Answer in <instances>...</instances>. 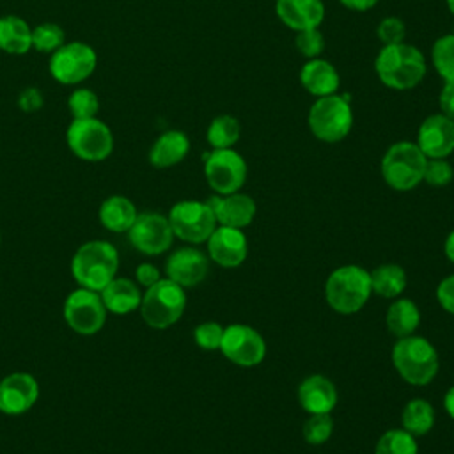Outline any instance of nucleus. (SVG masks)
<instances>
[{
  "label": "nucleus",
  "mask_w": 454,
  "mask_h": 454,
  "mask_svg": "<svg viewBox=\"0 0 454 454\" xmlns=\"http://www.w3.org/2000/svg\"><path fill=\"white\" fill-rule=\"evenodd\" d=\"M374 71L385 87L410 90L424 80L427 64L419 48L408 43H399L381 46L374 60Z\"/></svg>",
  "instance_id": "nucleus-1"
},
{
  "label": "nucleus",
  "mask_w": 454,
  "mask_h": 454,
  "mask_svg": "<svg viewBox=\"0 0 454 454\" xmlns=\"http://www.w3.org/2000/svg\"><path fill=\"white\" fill-rule=\"evenodd\" d=\"M119 268V254L108 241L96 239L83 243L73 255L71 273L74 280L90 291H101L115 278Z\"/></svg>",
  "instance_id": "nucleus-2"
},
{
  "label": "nucleus",
  "mask_w": 454,
  "mask_h": 454,
  "mask_svg": "<svg viewBox=\"0 0 454 454\" xmlns=\"http://www.w3.org/2000/svg\"><path fill=\"white\" fill-rule=\"evenodd\" d=\"M372 293L371 273L356 264H346L333 270L325 284L328 305L339 314H355Z\"/></svg>",
  "instance_id": "nucleus-3"
},
{
  "label": "nucleus",
  "mask_w": 454,
  "mask_h": 454,
  "mask_svg": "<svg viewBox=\"0 0 454 454\" xmlns=\"http://www.w3.org/2000/svg\"><path fill=\"white\" fill-rule=\"evenodd\" d=\"M392 362L404 381L419 387L433 381L440 367L434 346L419 335L399 339L392 348Z\"/></svg>",
  "instance_id": "nucleus-4"
},
{
  "label": "nucleus",
  "mask_w": 454,
  "mask_h": 454,
  "mask_svg": "<svg viewBox=\"0 0 454 454\" xmlns=\"http://www.w3.org/2000/svg\"><path fill=\"white\" fill-rule=\"evenodd\" d=\"M312 135L326 144H335L346 138L353 126V110L349 101L340 94L316 98L307 115Z\"/></svg>",
  "instance_id": "nucleus-5"
},
{
  "label": "nucleus",
  "mask_w": 454,
  "mask_h": 454,
  "mask_svg": "<svg viewBox=\"0 0 454 454\" xmlns=\"http://www.w3.org/2000/svg\"><path fill=\"white\" fill-rule=\"evenodd\" d=\"M427 158L415 142L401 140L392 144L381 158V176L385 183L397 190H413L424 177Z\"/></svg>",
  "instance_id": "nucleus-6"
},
{
  "label": "nucleus",
  "mask_w": 454,
  "mask_h": 454,
  "mask_svg": "<svg viewBox=\"0 0 454 454\" xmlns=\"http://www.w3.org/2000/svg\"><path fill=\"white\" fill-rule=\"evenodd\" d=\"M186 307L184 289L170 278H160L147 287L140 301L142 319L153 328H168L183 316Z\"/></svg>",
  "instance_id": "nucleus-7"
},
{
  "label": "nucleus",
  "mask_w": 454,
  "mask_h": 454,
  "mask_svg": "<svg viewBox=\"0 0 454 454\" xmlns=\"http://www.w3.org/2000/svg\"><path fill=\"white\" fill-rule=\"evenodd\" d=\"M66 140L69 149L85 161L106 160L114 151L110 128L96 117L74 119L66 131Z\"/></svg>",
  "instance_id": "nucleus-8"
},
{
  "label": "nucleus",
  "mask_w": 454,
  "mask_h": 454,
  "mask_svg": "<svg viewBox=\"0 0 454 454\" xmlns=\"http://www.w3.org/2000/svg\"><path fill=\"white\" fill-rule=\"evenodd\" d=\"M204 174L218 195H229L245 184L247 161L234 149H213L204 154Z\"/></svg>",
  "instance_id": "nucleus-9"
},
{
  "label": "nucleus",
  "mask_w": 454,
  "mask_h": 454,
  "mask_svg": "<svg viewBox=\"0 0 454 454\" xmlns=\"http://www.w3.org/2000/svg\"><path fill=\"white\" fill-rule=\"evenodd\" d=\"M168 222L174 236L188 243H204L216 229V218L206 202L181 200L172 206Z\"/></svg>",
  "instance_id": "nucleus-10"
},
{
  "label": "nucleus",
  "mask_w": 454,
  "mask_h": 454,
  "mask_svg": "<svg viewBox=\"0 0 454 454\" xmlns=\"http://www.w3.org/2000/svg\"><path fill=\"white\" fill-rule=\"evenodd\" d=\"M96 62V51L89 44L82 41L64 43L51 53L50 74L64 85H74L92 74Z\"/></svg>",
  "instance_id": "nucleus-11"
},
{
  "label": "nucleus",
  "mask_w": 454,
  "mask_h": 454,
  "mask_svg": "<svg viewBox=\"0 0 454 454\" xmlns=\"http://www.w3.org/2000/svg\"><path fill=\"white\" fill-rule=\"evenodd\" d=\"M64 319L80 335H94L106 319V307L98 291L85 287L74 289L64 301Z\"/></svg>",
  "instance_id": "nucleus-12"
},
{
  "label": "nucleus",
  "mask_w": 454,
  "mask_h": 454,
  "mask_svg": "<svg viewBox=\"0 0 454 454\" xmlns=\"http://www.w3.org/2000/svg\"><path fill=\"white\" fill-rule=\"evenodd\" d=\"M220 351L236 365L254 367L266 356V340L255 328L236 323L223 328Z\"/></svg>",
  "instance_id": "nucleus-13"
},
{
  "label": "nucleus",
  "mask_w": 454,
  "mask_h": 454,
  "mask_svg": "<svg viewBox=\"0 0 454 454\" xmlns=\"http://www.w3.org/2000/svg\"><path fill=\"white\" fill-rule=\"evenodd\" d=\"M128 238L138 252L145 255H158L170 248L174 232L167 216L160 213H142L137 215L129 227Z\"/></svg>",
  "instance_id": "nucleus-14"
},
{
  "label": "nucleus",
  "mask_w": 454,
  "mask_h": 454,
  "mask_svg": "<svg viewBox=\"0 0 454 454\" xmlns=\"http://www.w3.org/2000/svg\"><path fill=\"white\" fill-rule=\"evenodd\" d=\"M415 144L426 158H447L454 151V121L443 114L427 115L417 131Z\"/></svg>",
  "instance_id": "nucleus-15"
},
{
  "label": "nucleus",
  "mask_w": 454,
  "mask_h": 454,
  "mask_svg": "<svg viewBox=\"0 0 454 454\" xmlns=\"http://www.w3.org/2000/svg\"><path fill=\"white\" fill-rule=\"evenodd\" d=\"M39 397V385L28 372H12L0 381V411L20 415L28 411Z\"/></svg>",
  "instance_id": "nucleus-16"
},
{
  "label": "nucleus",
  "mask_w": 454,
  "mask_h": 454,
  "mask_svg": "<svg viewBox=\"0 0 454 454\" xmlns=\"http://www.w3.org/2000/svg\"><path fill=\"white\" fill-rule=\"evenodd\" d=\"M209 257L223 268L239 266L248 255V241L241 229L220 225L207 238Z\"/></svg>",
  "instance_id": "nucleus-17"
},
{
  "label": "nucleus",
  "mask_w": 454,
  "mask_h": 454,
  "mask_svg": "<svg viewBox=\"0 0 454 454\" xmlns=\"http://www.w3.org/2000/svg\"><path fill=\"white\" fill-rule=\"evenodd\" d=\"M207 257L202 250L193 247H181L170 254L165 264L167 278L181 287H192L202 282L207 275Z\"/></svg>",
  "instance_id": "nucleus-18"
},
{
  "label": "nucleus",
  "mask_w": 454,
  "mask_h": 454,
  "mask_svg": "<svg viewBox=\"0 0 454 454\" xmlns=\"http://www.w3.org/2000/svg\"><path fill=\"white\" fill-rule=\"evenodd\" d=\"M206 204L211 207L216 223L243 229L252 223L257 206L255 200L247 193H229V195H213L206 200Z\"/></svg>",
  "instance_id": "nucleus-19"
},
{
  "label": "nucleus",
  "mask_w": 454,
  "mask_h": 454,
  "mask_svg": "<svg viewBox=\"0 0 454 454\" xmlns=\"http://www.w3.org/2000/svg\"><path fill=\"white\" fill-rule=\"evenodd\" d=\"M277 18L291 30L301 32L317 28L325 20L323 0H277Z\"/></svg>",
  "instance_id": "nucleus-20"
},
{
  "label": "nucleus",
  "mask_w": 454,
  "mask_h": 454,
  "mask_svg": "<svg viewBox=\"0 0 454 454\" xmlns=\"http://www.w3.org/2000/svg\"><path fill=\"white\" fill-rule=\"evenodd\" d=\"M298 401L300 406L310 415L330 413L337 404V388L326 376L312 374L300 383Z\"/></svg>",
  "instance_id": "nucleus-21"
},
{
  "label": "nucleus",
  "mask_w": 454,
  "mask_h": 454,
  "mask_svg": "<svg viewBox=\"0 0 454 454\" xmlns=\"http://www.w3.org/2000/svg\"><path fill=\"white\" fill-rule=\"evenodd\" d=\"M300 83L301 87L316 96H330L339 90L340 85V76L335 69V66L321 57L316 59H307L305 64L300 69Z\"/></svg>",
  "instance_id": "nucleus-22"
},
{
  "label": "nucleus",
  "mask_w": 454,
  "mask_h": 454,
  "mask_svg": "<svg viewBox=\"0 0 454 454\" xmlns=\"http://www.w3.org/2000/svg\"><path fill=\"white\" fill-rule=\"evenodd\" d=\"M188 151H190L188 137L179 129H168L154 140L149 151V161L156 168H168L183 161Z\"/></svg>",
  "instance_id": "nucleus-23"
},
{
  "label": "nucleus",
  "mask_w": 454,
  "mask_h": 454,
  "mask_svg": "<svg viewBox=\"0 0 454 454\" xmlns=\"http://www.w3.org/2000/svg\"><path fill=\"white\" fill-rule=\"evenodd\" d=\"M101 300L106 310L114 314H128L140 307L142 294L138 286L129 278H114L101 291Z\"/></svg>",
  "instance_id": "nucleus-24"
},
{
  "label": "nucleus",
  "mask_w": 454,
  "mask_h": 454,
  "mask_svg": "<svg viewBox=\"0 0 454 454\" xmlns=\"http://www.w3.org/2000/svg\"><path fill=\"white\" fill-rule=\"evenodd\" d=\"M137 215L135 204L122 195H112L99 206V222L112 232H128Z\"/></svg>",
  "instance_id": "nucleus-25"
},
{
  "label": "nucleus",
  "mask_w": 454,
  "mask_h": 454,
  "mask_svg": "<svg viewBox=\"0 0 454 454\" xmlns=\"http://www.w3.org/2000/svg\"><path fill=\"white\" fill-rule=\"evenodd\" d=\"M32 48V28L28 23L16 16L7 14L0 18V50L12 53V55H23Z\"/></svg>",
  "instance_id": "nucleus-26"
},
{
  "label": "nucleus",
  "mask_w": 454,
  "mask_h": 454,
  "mask_svg": "<svg viewBox=\"0 0 454 454\" xmlns=\"http://www.w3.org/2000/svg\"><path fill=\"white\" fill-rule=\"evenodd\" d=\"M385 323L388 332L397 339L413 335L420 325V310L410 298H399L388 307Z\"/></svg>",
  "instance_id": "nucleus-27"
},
{
  "label": "nucleus",
  "mask_w": 454,
  "mask_h": 454,
  "mask_svg": "<svg viewBox=\"0 0 454 454\" xmlns=\"http://www.w3.org/2000/svg\"><path fill=\"white\" fill-rule=\"evenodd\" d=\"M369 273H371L372 293L383 298H395L406 287V271L399 264L385 262Z\"/></svg>",
  "instance_id": "nucleus-28"
},
{
  "label": "nucleus",
  "mask_w": 454,
  "mask_h": 454,
  "mask_svg": "<svg viewBox=\"0 0 454 454\" xmlns=\"http://www.w3.org/2000/svg\"><path fill=\"white\" fill-rule=\"evenodd\" d=\"M403 429L411 433L415 438L424 436L434 426V410L426 399H411L401 415Z\"/></svg>",
  "instance_id": "nucleus-29"
},
{
  "label": "nucleus",
  "mask_w": 454,
  "mask_h": 454,
  "mask_svg": "<svg viewBox=\"0 0 454 454\" xmlns=\"http://www.w3.org/2000/svg\"><path fill=\"white\" fill-rule=\"evenodd\" d=\"M241 126L239 121L229 114L216 115L206 131L207 144L213 149H232V145L239 140Z\"/></svg>",
  "instance_id": "nucleus-30"
},
{
  "label": "nucleus",
  "mask_w": 454,
  "mask_h": 454,
  "mask_svg": "<svg viewBox=\"0 0 454 454\" xmlns=\"http://www.w3.org/2000/svg\"><path fill=\"white\" fill-rule=\"evenodd\" d=\"M374 454H419V447L406 429H388L380 436Z\"/></svg>",
  "instance_id": "nucleus-31"
},
{
  "label": "nucleus",
  "mask_w": 454,
  "mask_h": 454,
  "mask_svg": "<svg viewBox=\"0 0 454 454\" xmlns=\"http://www.w3.org/2000/svg\"><path fill=\"white\" fill-rule=\"evenodd\" d=\"M431 60L443 82H454V32L445 34L433 43Z\"/></svg>",
  "instance_id": "nucleus-32"
},
{
  "label": "nucleus",
  "mask_w": 454,
  "mask_h": 454,
  "mask_svg": "<svg viewBox=\"0 0 454 454\" xmlns=\"http://www.w3.org/2000/svg\"><path fill=\"white\" fill-rule=\"evenodd\" d=\"M64 30L55 23H43L32 28V48L37 51H55L64 44Z\"/></svg>",
  "instance_id": "nucleus-33"
},
{
  "label": "nucleus",
  "mask_w": 454,
  "mask_h": 454,
  "mask_svg": "<svg viewBox=\"0 0 454 454\" xmlns=\"http://www.w3.org/2000/svg\"><path fill=\"white\" fill-rule=\"evenodd\" d=\"M67 106L74 119H89V117H96L99 110V99L89 89H76L71 92L67 99Z\"/></svg>",
  "instance_id": "nucleus-34"
},
{
  "label": "nucleus",
  "mask_w": 454,
  "mask_h": 454,
  "mask_svg": "<svg viewBox=\"0 0 454 454\" xmlns=\"http://www.w3.org/2000/svg\"><path fill=\"white\" fill-rule=\"evenodd\" d=\"M333 431V420L330 413H314L303 424V438L310 445L325 443Z\"/></svg>",
  "instance_id": "nucleus-35"
},
{
  "label": "nucleus",
  "mask_w": 454,
  "mask_h": 454,
  "mask_svg": "<svg viewBox=\"0 0 454 454\" xmlns=\"http://www.w3.org/2000/svg\"><path fill=\"white\" fill-rule=\"evenodd\" d=\"M454 177V168L447 158H427L424 177L429 186H447Z\"/></svg>",
  "instance_id": "nucleus-36"
},
{
  "label": "nucleus",
  "mask_w": 454,
  "mask_h": 454,
  "mask_svg": "<svg viewBox=\"0 0 454 454\" xmlns=\"http://www.w3.org/2000/svg\"><path fill=\"white\" fill-rule=\"evenodd\" d=\"M294 44H296V50L305 59H316L325 50V37L317 28H309V30L296 32Z\"/></svg>",
  "instance_id": "nucleus-37"
},
{
  "label": "nucleus",
  "mask_w": 454,
  "mask_h": 454,
  "mask_svg": "<svg viewBox=\"0 0 454 454\" xmlns=\"http://www.w3.org/2000/svg\"><path fill=\"white\" fill-rule=\"evenodd\" d=\"M376 35H378V39L381 41L383 46L404 43V37H406L404 21L397 16H387L378 23Z\"/></svg>",
  "instance_id": "nucleus-38"
},
{
  "label": "nucleus",
  "mask_w": 454,
  "mask_h": 454,
  "mask_svg": "<svg viewBox=\"0 0 454 454\" xmlns=\"http://www.w3.org/2000/svg\"><path fill=\"white\" fill-rule=\"evenodd\" d=\"M195 342L199 348L206 349V351H215L220 349L222 344V337H223V326L216 321H206L200 323L195 332H193Z\"/></svg>",
  "instance_id": "nucleus-39"
},
{
  "label": "nucleus",
  "mask_w": 454,
  "mask_h": 454,
  "mask_svg": "<svg viewBox=\"0 0 454 454\" xmlns=\"http://www.w3.org/2000/svg\"><path fill=\"white\" fill-rule=\"evenodd\" d=\"M436 298L443 310L454 314V275L445 277L436 287Z\"/></svg>",
  "instance_id": "nucleus-40"
},
{
  "label": "nucleus",
  "mask_w": 454,
  "mask_h": 454,
  "mask_svg": "<svg viewBox=\"0 0 454 454\" xmlns=\"http://www.w3.org/2000/svg\"><path fill=\"white\" fill-rule=\"evenodd\" d=\"M438 105H440V114L454 121V82H443Z\"/></svg>",
  "instance_id": "nucleus-41"
},
{
  "label": "nucleus",
  "mask_w": 454,
  "mask_h": 454,
  "mask_svg": "<svg viewBox=\"0 0 454 454\" xmlns=\"http://www.w3.org/2000/svg\"><path fill=\"white\" fill-rule=\"evenodd\" d=\"M135 277H137L138 284H142L145 287H151L153 284H156L161 278L160 277V270L154 264H151V262L138 264L137 270H135Z\"/></svg>",
  "instance_id": "nucleus-42"
},
{
  "label": "nucleus",
  "mask_w": 454,
  "mask_h": 454,
  "mask_svg": "<svg viewBox=\"0 0 454 454\" xmlns=\"http://www.w3.org/2000/svg\"><path fill=\"white\" fill-rule=\"evenodd\" d=\"M18 103L25 112H34L43 105V94L35 87H28L21 92Z\"/></svg>",
  "instance_id": "nucleus-43"
},
{
  "label": "nucleus",
  "mask_w": 454,
  "mask_h": 454,
  "mask_svg": "<svg viewBox=\"0 0 454 454\" xmlns=\"http://www.w3.org/2000/svg\"><path fill=\"white\" fill-rule=\"evenodd\" d=\"M346 9H349V11H360V12H364V11H369V9H372L380 0H339Z\"/></svg>",
  "instance_id": "nucleus-44"
},
{
  "label": "nucleus",
  "mask_w": 454,
  "mask_h": 454,
  "mask_svg": "<svg viewBox=\"0 0 454 454\" xmlns=\"http://www.w3.org/2000/svg\"><path fill=\"white\" fill-rule=\"evenodd\" d=\"M443 406H445L447 413L450 415V419H454V385L447 390V394L443 397Z\"/></svg>",
  "instance_id": "nucleus-45"
},
{
  "label": "nucleus",
  "mask_w": 454,
  "mask_h": 454,
  "mask_svg": "<svg viewBox=\"0 0 454 454\" xmlns=\"http://www.w3.org/2000/svg\"><path fill=\"white\" fill-rule=\"evenodd\" d=\"M443 250H445V255L450 262H454V231H450V234L447 236L445 239V245H443Z\"/></svg>",
  "instance_id": "nucleus-46"
},
{
  "label": "nucleus",
  "mask_w": 454,
  "mask_h": 454,
  "mask_svg": "<svg viewBox=\"0 0 454 454\" xmlns=\"http://www.w3.org/2000/svg\"><path fill=\"white\" fill-rule=\"evenodd\" d=\"M445 4H447V7H449V11L454 14V0H445Z\"/></svg>",
  "instance_id": "nucleus-47"
},
{
  "label": "nucleus",
  "mask_w": 454,
  "mask_h": 454,
  "mask_svg": "<svg viewBox=\"0 0 454 454\" xmlns=\"http://www.w3.org/2000/svg\"><path fill=\"white\" fill-rule=\"evenodd\" d=\"M0 241H2V236H0Z\"/></svg>",
  "instance_id": "nucleus-48"
}]
</instances>
